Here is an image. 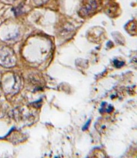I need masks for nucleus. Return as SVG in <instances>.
<instances>
[{
  "mask_svg": "<svg viewBox=\"0 0 137 158\" xmlns=\"http://www.w3.org/2000/svg\"><path fill=\"white\" fill-rule=\"evenodd\" d=\"M34 4L39 6V5H42L44 4L45 3L48 1V0H33Z\"/></svg>",
  "mask_w": 137,
  "mask_h": 158,
  "instance_id": "obj_4",
  "label": "nucleus"
},
{
  "mask_svg": "<svg viewBox=\"0 0 137 158\" xmlns=\"http://www.w3.org/2000/svg\"><path fill=\"white\" fill-rule=\"evenodd\" d=\"M91 122V120L90 119L89 120H88L87 123H86L85 125V126H84L83 128V131H85V130H86L87 129H88V126L89 125H90V123Z\"/></svg>",
  "mask_w": 137,
  "mask_h": 158,
  "instance_id": "obj_5",
  "label": "nucleus"
},
{
  "mask_svg": "<svg viewBox=\"0 0 137 158\" xmlns=\"http://www.w3.org/2000/svg\"><path fill=\"white\" fill-rule=\"evenodd\" d=\"M114 64L116 68H120L124 65V62H120V61H119L118 60L115 59L114 60Z\"/></svg>",
  "mask_w": 137,
  "mask_h": 158,
  "instance_id": "obj_3",
  "label": "nucleus"
},
{
  "mask_svg": "<svg viewBox=\"0 0 137 158\" xmlns=\"http://www.w3.org/2000/svg\"><path fill=\"white\" fill-rule=\"evenodd\" d=\"M15 59L13 52L6 47L0 48V63L5 67H11L14 65Z\"/></svg>",
  "mask_w": 137,
  "mask_h": 158,
  "instance_id": "obj_1",
  "label": "nucleus"
},
{
  "mask_svg": "<svg viewBox=\"0 0 137 158\" xmlns=\"http://www.w3.org/2000/svg\"><path fill=\"white\" fill-rule=\"evenodd\" d=\"M97 2L96 0H86L81 8L79 14L81 17H87L92 14L97 8Z\"/></svg>",
  "mask_w": 137,
  "mask_h": 158,
  "instance_id": "obj_2",
  "label": "nucleus"
}]
</instances>
